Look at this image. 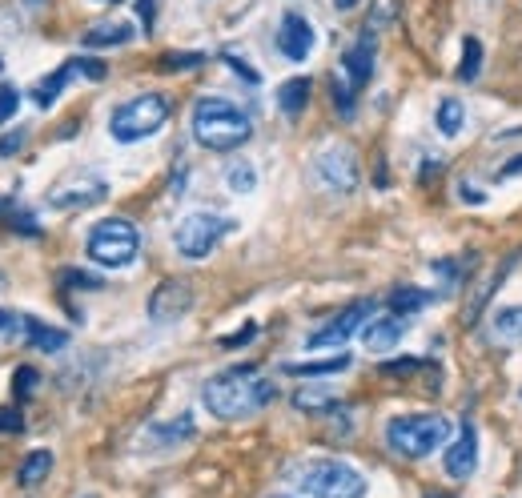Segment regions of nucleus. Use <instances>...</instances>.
Listing matches in <instances>:
<instances>
[{"label":"nucleus","instance_id":"obj_1","mask_svg":"<svg viewBox=\"0 0 522 498\" xmlns=\"http://www.w3.org/2000/svg\"><path fill=\"white\" fill-rule=\"evenodd\" d=\"M278 398V386L270 378H261L257 366H229L221 374H213L201 386V402L213 418L221 422H237V418H253L257 410H266Z\"/></svg>","mask_w":522,"mask_h":498},{"label":"nucleus","instance_id":"obj_2","mask_svg":"<svg viewBox=\"0 0 522 498\" xmlns=\"http://www.w3.org/2000/svg\"><path fill=\"white\" fill-rule=\"evenodd\" d=\"M189 129H193V141L209 153H233L253 137L249 113L225 97H197L189 113Z\"/></svg>","mask_w":522,"mask_h":498},{"label":"nucleus","instance_id":"obj_3","mask_svg":"<svg viewBox=\"0 0 522 498\" xmlns=\"http://www.w3.org/2000/svg\"><path fill=\"white\" fill-rule=\"evenodd\" d=\"M454 434V422L446 414H398L386 422V446L402 458H430L442 450Z\"/></svg>","mask_w":522,"mask_h":498},{"label":"nucleus","instance_id":"obj_4","mask_svg":"<svg viewBox=\"0 0 522 498\" xmlns=\"http://www.w3.org/2000/svg\"><path fill=\"white\" fill-rule=\"evenodd\" d=\"M169 113H173V105H169L165 93H137V97H129L125 105L113 109V117H109V137L121 141V145L149 141V137H157V133L165 129Z\"/></svg>","mask_w":522,"mask_h":498},{"label":"nucleus","instance_id":"obj_5","mask_svg":"<svg viewBox=\"0 0 522 498\" xmlns=\"http://www.w3.org/2000/svg\"><path fill=\"white\" fill-rule=\"evenodd\" d=\"M298 490L310 498H366V478L342 458H310L294 470Z\"/></svg>","mask_w":522,"mask_h":498},{"label":"nucleus","instance_id":"obj_6","mask_svg":"<svg viewBox=\"0 0 522 498\" xmlns=\"http://www.w3.org/2000/svg\"><path fill=\"white\" fill-rule=\"evenodd\" d=\"M89 258L105 270H125L137 262V249H141V233L129 217H101L93 229H89Z\"/></svg>","mask_w":522,"mask_h":498},{"label":"nucleus","instance_id":"obj_7","mask_svg":"<svg viewBox=\"0 0 522 498\" xmlns=\"http://www.w3.org/2000/svg\"><path fill=\"white\" fill-rule=\"evenodd\" d=\"M233 229H237L233 217L197 209V213H185V217L177 221V229H173V249H177L185 262H201V258L213 254V249H217Z\"/></svg>","mask_w":522,"mask_h":498},{"label":"nucleus","instance_id":"obj_8","mask_svg":"<svg viewBox=\"0 0 522 498\" xmlns=\"http://www.w3.org/2000/svg\"><path fill=\"white\" fill-rule=\"evenodd\" d=\"M314 177H318L322 189H330V193H338V197H350V193L358 189V181H362V165H358L354 145H346V141L322 145V149L314 153Z\"/></svg>","mask_w":522,"mask_h":498},{"label":"nucleus","instance_id":"obj_9","mask_svg":"<svg viewBox=\"0 0 522 498\" xmlns=\"http://www.w3.org/2000/svg\"><path fill=\"white\" fill-rule=\"evenodd\" d=\"M109 197V181L93 169H77V173H65L53 189H49V205L61 209V213H73V209H89L97 201Z\"/></svg>","mask_w":522,"mask_h":498},{"label":"nucleus","instance_id":"obj_10","mask_svg":"<svg viewBox=\"0 0 522 498\" xmlns=\"http://www.w3.org/2000/svg\"><path fill=\"white\" fill-rule=\"evenodd\" d=\"M374 318V302L370 298H358L350 302L342 314H334L326 326H318L314 334H306V350H330V346H346L366 322Z\"/></svg>","mask_w":522,"mask_h":498},{"label":"nucleus","instance_id":"obj_11","mask_svg":"<svg viewBox=\"0 0 522 498\" xmlns=\"http://www.w3.org/2000/svg\"><path fill=\"white\" fill-rule=\"evenodd\" d=\"M189 310H193V286L181 282V278H165V282L149 294V322H157V326L181 322Z\"/></svg>","mask_w":522,"mask_h":498},{"label":"nucleus","instance_id":"obj_12","mask_svg":"<svg viewBox=\"0 0 522 498\" xmlns=\"http://www.w3.org/2000/svg\"><path fill=\"white\" fill-rule=\"evenodd\" d=\"M374 57H378V33L362 29V37L342 53V73L354 85V93H362L374 81Z\"/></svg>","mask_w":522,"mask_h":498},{"label":"nucleus","instance_id":"obj_13","mask_svg":"<svg viewBox=\"0 0 522 498\" xmlns=\"http://www.w3.org/2000/svg\"><path fill=\"white\" fill-rule=\"evenodd\" d=\"M446 474L450 478H470L474 470H478V426L470 422V418H462V430H458V438L446 446Z\"/></svg>","mask_w":522,"mask_h":498},{"label":"nucleus","instance_id":"obj_14","mask_svg":"<svg viewBox=\"0 0 522 498\" xmlns=\"http://www.w3.org/2000/svg\"><path fill=\"white\" fill-rule=\"evenodd\" d=\"M278 53L286 61H306L314 53V25L302 13H286L278 25Z\"/></svg>","mask_w":522,"mask_h":498},{"label":"nucleus","instance_id":"obj_15","mask_svg":"<svg viewBox=\"0 0 522 498\" xmlns=\"http://www.w3.org/2000/svg\"><path fill=\"white\" fill-rule=\"evenodd\" d=\"M406 318L402 314H386V318H370L366 326H362V342H366V350L370 354H390L402 338H406Z\"/></svg>","mask_w":522,"mask_h":498},{"label":"nucleus","instance_id":"obj_16","mask_svg":"<svg viewBox=\"0 0 522 498\" xmlns=\"http://www.w3.org/2000/svg\"><path fill=\"white\" fill-rule=\"evenodd\" d=\"M338 390L334 386H298L294 390V406L302 410V414H330V410H338Z\"/></svg>","mask_w":522,"mask_h":498},{"label":"nucleus","instance_id":"obj_17","mask_svg":"<svg viewBox=\"0 0 522 498\" xmlns=\"http://www.w3.org/2000/svg\"><path fill=\"white\" fill-rule=\"evenodd\" d=\"M73 77H77V61L69 57V61H65L57 73H49L45 81H37V85H33V101H37L41 109H53V101L65 93V85H69Z\"/></svg>","mask_w":522,"mask_h":498},{"label":"nucleus","instance_id":"obj_18","mask_svg":"<svg viewBox=\"0 0 522 498\" xmlns=\"http://www.w3.org/2000/svg\"><path fill=\"white\" fill-rule=\"evenodd\" d=\"M25 338H29L33 350H45V354H57V350L69 346V334H65V330H57V326H49V322H41V318H29V314H25Z\"/></svg>","mask_w":522,"mask_h":498},{"label":"nucleus","instance_id":"obj_19","mask_svg":"<svg viewBox=\"0 0 522 498\" xmlns=\"http://www.w3.org/2000/svg\"><path fill=\"white\" fill-rule=\"evenodd\" d=\"M81 41H85V49H117V45H129V41H133V25H125V21L93 25Z\"/></svg>","mask_w":522,"mask_h":498},{"label":"nucleus","instance_id":"obj_20","mask_svg":"<svg viewBox=\"0 0 522 498\" xmlns=\"http://www.w3.org/2000/svg\"><path fill=\"white\" fill-rule=\"evenodd\" d=\"M310 93H314V81L310 77H290L282 89H278V109L286 117H302V109L310 105Z\"/></svg>","mask_w":522,"mask_h":498},{"label":"nucleus","instance_id":"obj_21","mask_svg":"<svg viewBox=\"0 0 522 498\" xmlns=\"http://www.w3.org/2000/svg\"><path fill=\"white\" fill-rule=\"evenodd\" d=\"M490 334H494V342L522 346V306H502V310L490 318Z\"/></svg>","mask_w":522,"mask_h":498},{"label":"nucleus","instance_id":"obj_22","mask_svg":"<svg viewBox=\"0 0 522 498\" xmlns=\"http://www.w3.org/2000/svg\"><path fill=\"white\" fill-rule=\"evenodd\" d=\"M438 294H430V290H418V286H398V290H390V310L394 314H402V318H410V314H418V310H426L430 302H434Z\"/></svg>","mask_w":522,"mask_h":498},{"label":"nucleus","instance_id":"obj_23","mask_svg":"<svg viewBox=\"0 0 522 498\" xmlns=\"http://www.w3.org/2000/svg\"><path fill=\"white\" fill-rule=\"evenodd\" d=\"M350 354H334V358H322V362H290L286 366V374H294V378H330V374H342V370H350Z\"/></svg>","mask_w":522,"mask_h":498},{"label":"nucleus","instance_id":"obj_24","mask_svg":"<svg viewBox=\"0 0 522 498\" xmlns=\"http://www.w3.org/2000/svg\"><path fill=\"white\" fill-rule=\"evenodd\" d=\"M157 450H169V446H177V442H185V438H193V422H189V414H181L177 422H169V426H149V434H145Z\"/></svg>","mask_w":522,"mask_h":498},{"label":"nucleus","instance_id":"obj_25","mask_svg":"<svg viewBox=\"0 0 522 498\" xmlns=\"http://www.w3.org/2000/svg\"><path fill=\"white\" fill-rule=\"evenodd\" d=\"M53 470V450H33L25 462H21V470H17V482L25 486V490H33L37 482H45V474Z\"/></svg>","mask_w":522,"mask_h":498},{"label":"nucleus","instance_id":"obj_26","mask_svg":"<svg viewBox=\"0 0 522 498\" xmlns=\"http://www.w3.org/2000/svg\"><path fill=\"white\" fill-rule=\"evenodd\" d=\"M434 121H438V133H442V137H458V133H462V121H466L462 101H458V97H442Z\"/></svg>","mask_w":522,"mask_h":498},{"label":"nucleus","instance_id":"obj_27","mask_svg":"<svg viewBox=\"0 0 522 498\" xmlns=\"http://www.w3.org/2000/svg\"><path fill=\"white\" fill-rule=\"evenodd\" d=\"M514 266H518V258H506V262H502V266H498V270H494V278H490V282H486V286H482V290H478V298H474V302H470V310H466V326H474V318H478V314H482V310H486V302H490V298H494V290H498V286H502V282H506V274H510V270H514Z\"/></svg>","mask_w":522,"mask_h":498},{"label":"nucleus","instance_id":"obj_28","mask_svg":"<svg viewBox=\"0 0 522 498\" xmlns=\"http://www.w3.org/2000/svg\"><path fill=\"white\" fill-rule=\"evenodd\" d=\"M478 73H482V41H478V37H466V41H462L458 81H478Z\"/></svg>","mask_w":522,"mask_h":498},{"label":"nucleus","instance_id":"obj_29","mask_svg":"<svg viewBox=\"0 0 522 498\" xmlns=\"http://www.w3.org/2000/svg\"><path fill=\"white\" fill-rule=\"evenodd\" d=\"M225 185H229L233 193H253V189H257V169H253L249 161H233V165L225 169Z\"/></svg>","mask_w":522,"mask_h":498},{"label":"nucleus","instance_id":"obj_30","mask_svg":"<svg viewBox=\"0 0 522 498\" xmlns=\"http://www.w3.org/2000/svg\"><path fill=\"white\" fill-rule=\"evenodd\" d=\"M57 286L61 290H105V282L97 274H89V270H61Z\"/></svg>","mask_w":522,"mask_h":498},{"label":"nucleus","instance_id":"obj_31","mask_svg":"<svg viewBox=\"0 0 522 498\" xmlns=\"http://www.w3.org/2000/svg\"><path fill=\"white\" fill-rule=\"evenodd\" d=\"M201 65H205V53H165L161 57V73H189Z\"/></svg>","mask_w":522,"mask_h":498},{"label":"nucleus","instance_id":"obj_32","mask_svg":"<svg viewBox=\"0 0 522 498\" xmlns=\"http://www.w3.org/2000/svg\"><path fill=\"white\" fill-rule=\"evenodd\" d=\"M330 97H334L338 113L350 121V117H354V109H358V101H354V85H342V81L334 77V81H330Z\"/></svg>","mask_w":522,"mask_h":498},{"label":"nucleus","instance_id":"obj_33","mask_svg":"<svg viewBox=\"0 0 522 498\" xmlns=\"http://www.w3.org/2000/svg\"><path fill=\"white\" fill-rule=\"evenodd\" d=\"M378 370H382L386 378H410V374L426 370V362H422V358H390V362H382Z\"/></svg>","mask_w":522,"mask_h":498},{"label":"nucleus","instance_id":"obj_34","mask_svg":"<svg viewBox=\"0 0 522 498\" xmlns=\"http://www.w3.org/2000/svg\"><path fill=\"white\" fill-rule=\"evenodd\" d=\"M37 382H41V374H37L33 366H21V370L13 374V390H17V398H21V402H25V398H33Z\"/></svg>","mask_w":522,"mask_h":498},{"label":"nucleus","instance_id":"obj_35","mask_svg":"<svg viewBox=\"0 0 522 498\" xmlns=\"http://www.w3.org/2000/svg\"><path fill=\"white\" fill-rule=\"evenodd\" d=\"M17 109H21V89L17 85H0V125L13 121Z\"/></svg>","mask_w":522,"mask_h":498},{"label":"nucleus","instance_id":"obj_36","mask_svg":"<svg viewBox=\"0 0 522 498\" xmlns=\"http://www.w3.org/2000/svg\"><path fill=\"white\" fill-rule=\"evenodd\" d=\"M221 61H225V65H229V69H233L241 81H249V85H261V73H257V69H249V61H241L237 53H221Z\"/></svg>","mask_w":522,"mask_h":498},{"label":"nucleus","instance_id":"obj_37","mask_svg":"<svg viewBox=\"0 0 522 498\" xmlns=\"http://www.w3.org/2000/svg\"><path fill=\"white\" fill-rule=\"evenodd\" d=\"M25 430V414L17 406H0V434H21Z\"/></svg>","mask_w":522,"mask_h":498},{"label":"nucleus","instance_id":"obj_38","mask_svg":"<svg viewBox=\"0 0 522 498\" xmlns=\"http://www.w3.org/2000/svg\"><path fill=\"white\" fill-rule=\"evenodd\" d=\"M73 61H77V73H85L89 81H105L109 77V65L97 61V57H73Z\"/></svg>","mask_w":522,"mask_h":498},{"label":"nucleus","instance_id":"obj_39","mask_svg":"<svg viewBox=\"0 0 522 498\" xmlns=\"http://www.w3.org/2000/svg\"><path fill=\"white\" fill-rule=\"evenodd\" d=\"M25 141H29V133H25V129L5 133V137H0V157H13V153H21V149H25Z\"/></svg>","mask_w":522,"mask_h":498},{"label":"nucleus","instance_id":"obj_40","mask_svg":"<svg viewBox=\"0 0 522 498\" xmlns=\"http://www.w3.org/2000/svg\"><path fill=\"white\" fill-rule=\"evenodd\" d=\"M253 338H257V326L249 322V326H241L237 334H225V338H221V346H225V350H237V346H249Z\"/></svg>","mask_w":522,"mask_h":498},{"label":"nucleus","instance_id":"obj_41","mask_svg":"<svg viewBox=\"0 0 522 498\" xmlns=\"http://www.w3.org/2000/svg\"><path fill=\"white\" fill-rule=\"evenodd\" d=\"M0 334H25V314L0 310Z\"/></svg>","mask_w":522,"mask_h":498},{"label":"nucleus","instance_id":"obj_42","mask_svg":"<svg viewBox=\"0 0 522 498\" xmlns=\"http://www.w3.org/2000/svg\"><path fill=\"white\" fill-rule=\"evenodd\" d=\"M458 197H462L466 205H486V193H482L478 185H470V181H458Z\"/></svg>","mask_w":522,"mask_h":498},{"label":"nucleus","instance_id":"obj_43","mask_svg":"<svg viewBox=\"0 0 522 498\" xmlns=\"http://www.w3.org/2000/svg\"><path fill=\"white\" fill-rule=\"evenodd\" d=\"M510 177H522V153H518V157H510L506 165H498V169H494V181H510Z\"/></svg>","mask_w":522,"mask_h":498},{"label":"nucleus","instance_id":"obj_44","mask_svg":"<svg viewBox=\"0 0 522 498\" xmlns=\"http://www.w3.org/2000/svg\"><path fill=\"white\" fill-rule=\"evenodd\" d=\"M13 229L25 233V237H37V233H41V225H37L29 213H13Z\"/></svg>","mask_w":522,"mask_h":498},{"label":"nucleus","instance_id":"obj_45","mask_svg":"<svg viewBox=\"0 0 522 498\" xmlns=\"http://www.w3.org/2000/svg\"><path fill=\"white\" fill-rule=\"evenodd\" d=\"M137 13H141V25L153 29V17H157V5H153V0H137Z\"/></svg>","mask_w":522,"mask_h":498},{"label":"nucleus","instance_id":"obj_46","mask_svg":"<svg viewBox=\"0 0 522 498\" xmlns=\"http://www.w3.org/2000/svg\"><path fill=\"white\" fill-rule=\"evenodd\" d=\"M434 274H442L450 286L458 282V266H454V262H434Z\"/></svg>","mask_w":522,"mask_h":498},{"label":"nucleus","instance_id":"obj_47","mask_svg":"<svg viewBox=\"0 0 522 498\" xmlns=\"http://www.w3.org/2000/svg\"><path fill=\"white\" fill-rule=\"evenodd\" d=\"M334 5H338V9L346 13V9H354V5H358V0H334Z\"/></svg>","mask_w":522,"mask_h":498},{"label":"nucleus","instance_id":"obj_48","mask_svg":"<svg viewBox=\"0 0 522 498\" xmlns=\"http://www.w3.org/2000/svg\"><path fill=\"white\" fill-rule=\"evenodd\" d=\"M426 498H454V494H446V490H430Z\"/></svg>","mask_w":522,"mask_h":498},{"label":"nucleus","instance_id":"obj_49","mask_svg":"<svg viewBox=\"0 0 522 498\" xmlns=\"http://www.w3.org/2000/svg\"><path fill=\"white\" fill-rule=\"evenodd\" d=\"M97 5H121V0H97Z\"/></svg>","mask_w":522,"mask_h":498},{"label":"nucleus","instance_id":"obj_50","mask_svg":"<svg viewBox=\"0 0 522 498\" xmlns=\"http://www.w3.org/2000/svg\"><path fill=\"white\" fill-rule=\"evenodd\" d=\"M270 498H290V494H270Z\"/></svg>","mask_w":522,"mask_h":498},{"label":"nucleus","instance_id":"obj_51","mask_svg":"<svg viewBox=\"0 0 522 498\" xmlns=\"http://www.w3.org/2000/svg\"><path fill=\"white\" fill-rule=\"evenodd\" d=\"M0 286H5V274H0Z\"/></svg>","mask_w":522,"mask_h":498},{"label":"nucleus","instance_id":"obj_52","mask_svg":"<svg viewBox=\"0 0 522 498\" xmlns=\"http://www.w3.org/2000/svg\"><path fill=\"white\" fill-rule=\"evenodd\" d=\"M29 5H41V0H29Z\"/></svg>","mask_w":522,"mask_h":498},{"label":"nucleus","instance_id":"obj_53","mask_svg":"<svg viewBox=\"0 0 522 498\" xmlns=\"http://www.w3.org/2000/svg\"><path fill=\"white\" fill-rule=\"evenodd\" d=\"M85 498H97V494H85Z\"/></svg>","mask_w":522,"mask_h":498}]
</instances>
